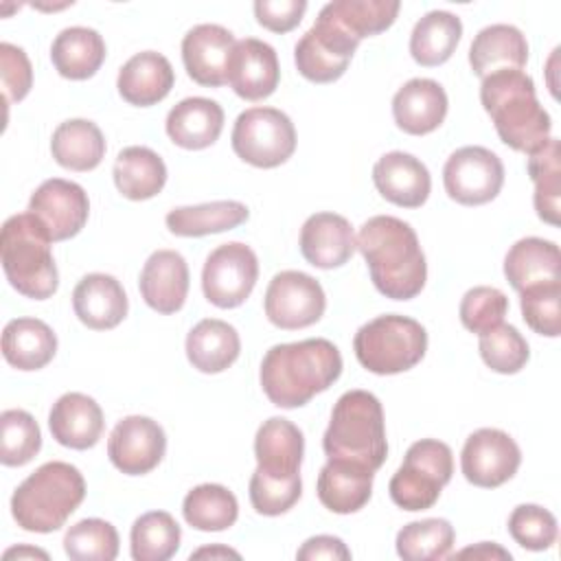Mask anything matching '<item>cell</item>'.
<instances>
[{
	"mask_svg": "<svg viewBox=\"0 0 561 561\" xmlns=\"http://www.w3.org/2000/svg\"><path fill=\"white\" fill-rule=\"evenodd\" d=\"M373 285L392 300H410L427 280L425 254L414 228L392 215H375L362 224L357 239Z\"/></svg>",
	"mask_w": 561,
	"mask_h": 561,
	"instance_id": "obj_1",
	"label": "cell"
},
{
	"mask_svg": "<svg viewBox=\"0 0 561 561\" xmlns=\"http://www.w3.org/2000/svg\"><path fill=\"white\" fill-rule=\"evenodd\" d=\"M342 375V355L324 337L272 346L261 362V388L276 408H300Z\"/></svg>",
	"mask_w": 561,
	"mask_h": 561,
	"instance_id": "obj_2",
	"label": "cell"
},
{
	"mask_svg": "<svg viewBox=\"0 0 561 561\" xmlns=\"http://www.w3.org/2000/svg\"><path fill=\"white\" fill-rule=\"evenodd\" d=\"M480 103L504 145L535 153L550 138V116L539 105L535 83L524 70H497L482 79Z\"/></svg>",
	"mask_w": 561,
	"mask_h": 561,
	"instance_id": "obj_3",
	"label": "cell"
},
{
	"mask_svg": "<svg viewBox=\"0 0 561 561\" xmlns=\"http://www.w3.org/2000/svg\"><path fill=\"white\" fill-rule=\"evenodd\" d=\"M85 497L81 471L61 460L37 467L11 495V515L22 530L53 533L79 508Z\"/></svg>",
	"mask_w": 561,
	"mask_h": 561,
	"instance_id": "obj_4",
	"label": "cell"
},
{
	"mask_svg": "<svg viewBox=\"0 0 561 561\" xmlns=\"http://www.w3.org/2000/svg\"><path fill=\"white\" fill-rule=\"evenodd\" d=\"M327 458L348 460L377 471L388 456L386 423L379 399L368 390L344 392L322 436Z\"/></svg>",
	"mask_w": 561,
	"mask_h": 561,
	"instance_id": "obj_5",
	"label": "cell"
},
{
	"mask_svg": "<svg viewBox=\"0 0 561 561\" xmlns=\"http://www.w3.org/2000/svg\"><path fill=\"white\" fill-rule=\"evenodd\" d=\"M50 234L33 213H20L4 221L0 259L9 285L33 300L50 298L59 287L57 265L50 252Z\"/></svg>",
	"mask_w": 561,
	"mask_h": 561,
	"instance_id": "obj_6",
	"label": "cell"
},
{
	"mask_svg": "<svg viewBox=\"0 0 561 561\" xmlns=\"http://www.w3.org/2000/svg\"><path fill=\"white\" fill-rule=\"evenodd\" d=\"M357 362L375 375H397L414 368L427 351V333L408 316L388 313L362 324L353 337Z\"/></svg>",
	"mask_w": 561,
	"mask_h": 561,
	"instance_id": "obj_7",
	"label": "cell"
},
{
	"mask_svg": "<svg viewBox=\"0 0 561 561\" xmlns=\"http://www.w3.org/2000/svg\"><path fill=\"white\" fill-rule=\"evenodd\" d=\"M451 473L454 454L449 445L436 438H421L408 447L403 465L390 478L388 491L399 508L425 511L436 504Z\"/></svg>",
	"mask_w": 561,
	"mask_h": 561,
	"instance_id": "obj_8",
	"label": "cell"
},
{
	"mask_svg": "<svg viewBox=\"0 0 561 561\" xmlns=\"http://www.w3.org/2000/svg\"><path fill=\"white\" fill-rule=\"evenodd\" d=\"M232 151L248 164L274 169L296 151V129L291 118L276 107H250L241 112L232 127Z\"/></svg>",
	"mask_w": 561,
	"mask_h": 561,
	"instance_id": "obj_9",
	"label": "cell"
},
{
	"mask_svg": "<svg viewBox=\"0 0 561 561\" xmlns=\"http://www.w3.org/2000/svg\"><path fill=\"white\" fill-rule=\"evenodd\" d=\"M259 278V259L254 250L241 241L215 248L202 270V289L210 305L234 309L245 302Z\"/></svg>",
	"mask_w": 561,
	"mask_h": 561,
	"instance_id": "obj_10",
	"label": "cell"
},
{
	"mask_svg": "<svg viewBox=\"0 0 561 561\" xmlns=\"http://www.w3.org/2000/svg\"><path fill=\"white\" fill-rule=\"evenodd\" d=\"M357 46L359 39L324 13H318L316 24L298 39L294 61L307 81L331 83L346 72Z\"/></svg>",
	"mask_w": 561,
	"mask_h": 561,
	"instance_id": "obj_11",
	"label": "cell"
},
{
	"mask_svg": "<svg viewBox=\"0 0 561 561\" xmlns=\"http://www.w3.org/2000/svg\"><path fill=\"white\" fill-rule=\"evenodd\" d=\"M447 195L462 206H480L497 197L504 184V164L486 147L456 149L443 167Z\"/></svg>",
	"mask_w": 561,
	"mask_h": 561,
	"instance_id": "obj_12",
	"label": "cell"
},
{
	"mask_svg": "<svg viewBox=\"0 0 561 561\" xmlns=\"http://www.w3.org/2000/svg\"><path fill=\"white\" fill-rule=\"evenodd\" d=\"M263 305L265 316L274 327L294 331L311 327L322 318L327 296L313 276L298 270H285L270 280Z\"/></svg>",
	"mask_w": 561,
	"mask_h": 561,
	"instance_id": "obj_13",
	"label": "cell"
},
{
	"mask_svg": "<svg viewBox=\"0 0 561 561\" xmlns=\"http://www.w3.org/2000/svg\"><path fill=\"white\" fill-rule=\"evenodd\" d=\"M522 462L517 443L502 430L482 427L469 434L460 454V469L467 482L482 489H495L508 482Z\"/></svg>",
	"mask_w": 561,
	"mask_h": 561,
	"instance_id": "obj_14",
	"label": "cell"
},
{
	"mask_svg": "<svg viewBox=\"0 0 561 561\" xmlns=\"http://www.w3.org/2000/svg\"><path fill=\"white\" fill-rule=\"evenodd\" d=\"M167 451V436L158 421L149 416H125L118 421L107 440L112 465L127 476L153 471Z\"/></svg>",
	"mask_w": 561,
	"mask_h": 561,
	"instance_id": "obj_15",
	"label": "cell"
},
{
	"mask_svg": "<svg viewBox=\"0 0 561 561\" xmlns=\"http://www.w3.org/2000/svg\"><path fill=\"white\" fill-rule=\"evenodd\" d=\"M28 213L44 224L53 241H66L83 230L90 215V199L77 182L50 178L33 191Z\"/></svg>",
	"mask_w": 561,
	"mask_h": 561,
	"instance_id": "obj_16",
	"label": "cell"
},
{
	"mask_svg": "<svg viewBox=\"0 0 561 561\" xmlns=\"http://www.w3.org/2000/svg\"><path fill=\"white\" fill-rule=\"evenodd\" d=\"M280 79L276 50L256 37L239 39L228 61L226 83L245 101H261L274 94Z\"/></svg>",
	"mask_w": 561,
	"mask_h": 561,
	"instance_id": "obj_17",
	"label": "cell"
},
{
	"mask_svg": "<svg viewBox=\"0 0 561 561\" xmlns=\"http://www.w3.org/2000/svg\"><path fill=\"white\" fill-rule=\"evenodd\" d=\"M234 44V35L219 24L193 26L182 39V61L188 77L199 85H224Z\"/></svg>",
	"mask_w": 561,
	"mask_h": 561,
	"instance_id": "obj_18",
	"label": "cell"
},
{
	"mask_svg": "<svg viewBox=\"0 0 561 561\" xmlns=\"http://www.w3.org/2000/svg\"><path fill=\"white\" fill-rule=\"evenodd\" d=\"M305 438L298 425L283 416L263 421L254 436L256 471L274 480L300 478Z\"/></svg>",
	"mask_w": 561,
	"mask_h": 561,
	"instance_id": "obj_19",
	"label": "cell"
},
{
	"mask_svg": "<svg viewBox=\"0 0 561 561\" xmlns=\"http://www.w3.org/2000/svg\"><path fill=\"white\" fill-rule=\"evenodd\" d=\"M373 182L383 199L401 208L423 206L432 191L427 167L405 151L381 156L373 167Z\"/></svg>",
	"mask_w": 561,
	"mask_h": 561,
	"instance_id": "obj_20",
	"label": "cell"
},
{
	"mask_svg": "<svg viewBox=\"0 0 561 561\" xmlns=\"http://www.w3.org/2000/svg\"><path fill=\"white\" fill-rule=\"evenodd\" d=\"M142 300L158 313H175L188 294V265L175 250H156L142 265L138 278Z\"/></svg>",
	"mask_w": 561,
	"mask_h": 561,
	"instance_id": "obj_21",
	"label": "cell"
},
{
	"mask_svg": "<svg viewBox=\"0 0 561 561\" xmlns=\"http://www.w3.org/2000/svg\"><path fill=\"white\" fill-rule=\"evenodd\" d=\"M298 243L305 261L320 270L342 267L357 248L348 219L335 213H316L307 217Z\"/></svg>",
	"mask_w": 561,
	"mask_h": 561,
	"instance_id": "obj_22",
	"label": "cell"
},
{
	"mask_svg": "<svg viewBox=\"0 0 561 561\" xmlns=\"http://www.w3.org/2000/svg\"><path fill=\"white\" fill-rule=\"evenodd\" d=\"M447 92L434 79H410L392 99V116L399 129L412 136H425L440 127L447 116Z\"/></svg>",
	"mask_w": 561,
	"mask_h": 561,
	"instance_id": "obj_23",
	"label": "cell"
},
{
	"mask_svg": "<svg viewBox=\"0 0 561 561\" xmlns=\"http://www.w3.org/2000/svg\"><path fill=\"white\" fill-rule=\"evenodd\" d=\"M48 427L59 445L70 449H90L103 434V410L83 392H66L53 403L48 412Z\"/></svg>",
	"mask_w": 561,
	"mask_h": 561,
	"instance_id": "obj_24",
	"label": "cell"
},
{
	"mask_svg": "<svg viewBox=\"0 0 561 561\" xmlns=\"http://www.w3.org/2000/svg\"><path fill=\"white\" fill-rule=\"evenodd\" d=\"M127 294L123 285L110 274H88L72 291L75 316L94 331L118 327L127 316Z\"/></svg>",
	"mask_w": 561,
	"mask_h": 561,
	"instance_id": "obj_25",
	"label": "cell"
},
{
	"mask_svg": "<svg viewBox=\"0 0 561 561\" xmlns=\"http://www.w3.org/2000/svg\"><path fill=\"white\" fill-rule=\"evenodd\" d=\"M173 83L175 72L171 68V61L156 50H142L129 57L118 70L116 79L118 94L129 105L138 107H149L167 99Z\"/></svg>",
	"mask_w": 561,
	"mask_h": 561,
	"instance_id": "obj_26",
	"label": "cell"
},
{
	"mask_svg": "<svg viewBox=\"0 0 561 561\" xmlns=\"http://www.w3.org/2000/svg\"><path fill=\"white\" fill-rule=\"evenodd\" d=\"M373 476L368 467L329 458L318 476V500L324 508L337 515L357 513L366 506L373 493Z\"/></svg>",
	"mask_w": 561,
	"mask_h": 561,
	"instance_id": "obj_27",
	"label": "cell"
},
{
	"mask_svg": "<svg viewBox=\"0 0 561 561\" xmlns=\"http://www.w3.org/2000/svg\"><path fill=\"white\" fill-rule=\"evenodd\" d=\"M167 134L182 149H206L224 129V110L217 101L204 96L182 99L167 114Z\"/></svg>",
	"mask_w": 561,
	"mask_h": 561,
	"instance_id": "obj_28",
	"label": "cell"
},
{
	"mask_svg": "<svg viewBox=\"0 0 561 561\" xmlns=\"http://www.w3.org/2000/svg\"><path fill=\"white\" fill-rule=\"evenodd\" d=\"M528 59V42L513 24L484 26L471 42L469 64L480 79L497 70H522Z\"/></svg>",
	"mask_w": 561,
	"mask_h": 561,
	"instance_id": "obj_29",
	"label": "cell"
},
{
	"mask_svg": "<svg viewBox=\"0 0 561 561\" xmlns=\"http://www.w3.org/2000/svg\"><path fill=\"white\" fill-rule=\"evenodd\" d=\"M504 276L515 291L561 280L559 245L539 237L515 241L504 256Z\"/></svg>",
	"mask_w": 561,
	"mask_h": 561,
	"instance_id": "obj_30",
	"label": "cell"
},
{
	"mask_svg": "<svg viewBox=\"0 0 561 561\" xmlns=\"http://www.w3.org/2000/svg\"><path fill=\"white\" fill-rule=\"evenodd\" d=\"M241 353V340L232 324L206 318L199 320L186 335V357L193 368L206 375L224 373Z\"/></svg>",
	"mask_w": 561,
	"mask_h": 561,
	"instance_id": "obj_31",
	"label": "cell"
},
{
	"mask_svg": "<svg viewBox=\"0 0 561 561\" xmlns=\"http://www.w3.org/2000/svg\"><path fill=\"white\" fill-rule=\"evenodd\" d=\"M57 353V335L37 318H15L2 331V355L18 370H39Z\"/></svg>",
	"mask_w": 561,
	"mask_h": 561,
	"instance_id": "obj_32",
	"label": "cell"
},
{
	"mask_svg": "<svg viewBox=\"0 0 561 561\" xmlns=\"http://www.w3.org/2000/svg\"><path fill=\"white\" fill-rule=\"evenodd\" d=\"M50 61L64 79H90L105 61V42L94 28L68 26L53 39Z\"/></svg>",
	"mask_w": 561,
	"mask_h": 561,
	"instance_id": "obj_33",
	"label": "cell"
},
{
	"mask_svg": "<svg viewBox=\"0 0 561 561\" xmlns=\"http://www.w3.org/2000/svg\"><path fill=\"white\" fill-rule=\"evenodd\" d=\"M114 184L127 199L142 202L156 197L167 184L164 160L149 147H125L114 160Z\"/></svg>",
	"mask_w": 561,
	"mask_h": 561,
	"instance_id": "obj_34",
	"label": "cell"
},
{
	"mask_svg": "<svg viewBox=\"0 0 561 561\" xmlns=\"http://www.w3.org/2000/svg\"><path fill=\"white\" fill-rule=\"evenodd\" d=\"M50 153L64 169L92 171L105 158V138L92 121L70 118L53 131Z\"/></svg>",
	"mask_w": 561,
	"mask_h": 561,
	"instance_id": "obj_35",
	"label": "cell"
},
{
	"mask_svg": "<svg viewBox=\"0 0 561 561\" xmlns=\"http://www.w3.org/2000/svg\"><path fill=\"white\" fill-rule=\"evenodd\" d=\"M250 210L234 199H219L197 206H178L167 215V228L175 237H206L245 224Z\"/></svg>",
	"mask_w": 561,
	"mask_h": 561,
	"instance_id": "obj_36",
	"label": "cell"
},
{
	"mask_svg": "<svg viewBox=\"0 0 561 561\" xmlns=\"http://www.w3.org/2000/svg\"><path fill=\"white\" fill-rule=\"evenodd\" d=\"M462 37V22L449 11H430L412 28L410 55L419 66L445 64Z\"/></svg>",
	"mask_w": 561,
	"mask_h": 561,
	"instance_id": "obj_37",
	"label": "cell"
},
{
	"mask_svg": "<svg viewBox=\"0 0 561 561\" xmlns=\"http://www.w3.org/2000/svg\"><path fill=\"white\" fill-rule=\"evenodd\" d=\"M182 513L188 526L204 533H219L234 526L239 502L234 493L221 484H199L186 493Z\"/></svg>",
	"mask_w": 561,
	"mask_h": 561,
	"instance_id": "obj_38",
	"label": "cell"
},
{
	"mask_svg": "<svg viewBox=\"0 0 561 561\" xmlns=\"http://www.w3.org/2000/svg\"><path fill=\"white\" fill-rule=\"evenodd\" d=\"M528 175L535 184V210L541 221L559 226V197H561V145L548 138L543 147L528 156Z\"/></svg>",
	"mask_w": 561,
	"mask_h": 561,
	"instance_id": "obj_39",
	"label": "cell"
},
{
	"mask_svg": "<svg viewBox=\"0 0 561 561\" xmlns=\"http://www.w3.org/2000/svg\"><path fill=\"white\" fill-rule=\"evenodd\" d=\"M399 9L401 4L397 0H335L320 11L362 42L390 28Z\"/></svg>",
	"mask_w": 561,
	"mask_h": 561,
	"instance_id": "obj_40",
	"label": "cell"
},
{
	"mask_svg": "<svg viewBox=\"0 0 561 561\" xmlns=\"http://www.w3.org/2000/svg\"><path fill=\"white\" fill-rule=\"evenodd\" d=\"M182 530L171 513L151 511L140 515L129 533L134 561H167L180 548Z\"/></svg>",
	"mask_w": 561,
	"mask_h": 561,
	"instance_id": "obj_41",
	"label": "cell"
},
{
	"mask_svg": "<svg viewBox=\"0 0 561 561\" xmlns=\"http://www.w3.org/2000/svg\"><path fill=\"white\" fill-rule=\"evenodd\" d=\"M456 541L454 526L440 517L410 522L397 533V554L403 561L447 559Z\"/></svg>",
	"mask_w": 561,
	"mask_h": 561,
	"instance_id": "obj_42",
	"label": "cell"
},
{
	"mask_svg": "<svg viewBox=\"0 0 561 561\" xmlns=\"http://www.w3.org/2000/svg\"><path fill=\"white\" fill-rule=\"evenodd\" d=\"M64 550L72 561H114L118 554V533L110 522L88 517L66 530Z\"/></svg>",
	"mask_w": 561,
	"mask_h": 561,
	"instance_id": "obj_43",
	"label": "cell"
},
{
	"mask_svg": "<svg viewBox=\"0 0 561 561\" xmlns=\"http://www.w3.org/2000/svg\"><path fill=\"white\" fill-rule=\"evenodd\" d=\"M39 447V425L26 410H4L0 414V460L4 467H22L31 462Z\"/></svg>",
	"mask_w": 561,
	"mask_h": 561,
	"instance_id": "obj_44",
	"label": "cell"
},
{
	"mask_svg": "<svg viewBox=\"0 0 561 561\" xmlns=\"http://www.w3.org/2000/svg\"><path fill=\"white\" fill-rule=\"evenodd\" d=\"M478 348L482 362L500 375L519 373L530 357L528 342L513 324H497L495 329L482 333Z\"/></svg>",
	"mask_w": 561,
	"mask_h": 561,
	"instance_id": "obj_45",
	"label": "cell"
},
{
	"mask_svg": "<svg viewBox=\"0 0 561 561\" xmlns=\"http://www.w3.org/2000/svg\"><path fill=\"white\" fill-rule=\"evenodd\" d=\"M519 307L522 318L535 333L546 337L561 333V280L519 291Z\"/></svg>",
	"mask_w": 561,
	"mask_h": 561,
	"instance_id": "obj_46",
	"label": "cell"
},
{
	"mask_svg": "<svg viewBox=\"0 0 561 561\" xmlns=\"http://www.w3.org/2000/svg\"><path fill=\"white\" fill-rule=\"evenodd\" d=\"M511 537L526 550H548L559 535L554 515L537 504H519L508 517Z\"/></svg>",
	"mask_w": 561,
	"mask_h": 561,
	"instance_id": "obj_47",
	"label": "cell"
},
{
	"mask_svg": "<svg viewBox=\"0 0 561 561\" xmlns=\"http://www.w3.org/2000/svg\"><path fill=\"white\" fill-rule=\"evenodd\" d=\"M508 311V298L497 287H471L460 300V322L471 333H486L502 324Z\"/></svg>",
	"mask_w": 561,
	"mask_h": 561,
	"instance_id": "obj_48",
	"label": "cell"
},
{
	"mask_svg": "<svg viewBox=\"0 0 561 561\" xmlns=\"http://www.w3.org/2000/svg\"><path fill=\"white\" fill-rule=\"evenodd\" d=\"M300 493H302L300 478L274 480L259 471H254L250 478V502L259 515L276 517L287 513L300 500Z\"/></svg>",
	"mask_w": 561,
	"mask_h": 561,
	"instance_id": "obj_49",
	"label": "cell"
},
{
	"mask_svg": "<svg viewBox=\"0 0 561 561\" xmlns=\"http://www.w3.org/2000/svg\"><path fill=\"white\" fill-rule=\"evenodd\" d=\"M0 77H2V94L4 103L22 101L33 85V68L26 53L9 42L0 44Z\"/></svg>",
	"mask_w": 561,
	"mask_h": 561,
	"instance_id": "obj_50",
	"label": "cell"
},
{
	"mask_svg": "<svg viewBox=\"0 0 561 561\" xmlns=\"http://www.w3.org/2000/svg\"><path fill=\"white\" fill-rule=\"evenodd\" d=\"M307 11L305 0H256V22L272 33H287L296 28Z\"/></svg>",
	"mask_w": 561,
	"mask_h": 561,
	"instance_id": "obj_51",
	"label": "cell"
},
{
	"mask_svg": "<svg viewBox=\"0 0 561 561\" xmlns=\"http://www.w3.org/2000/svg\"><path fill=\"white\" fill-rule=\"evenodd\" d=\"M296 559L300 561H318V559H331V561H348L351 559V550L346 548V543L340 537L333 535H316L311 539H307L298 552Z\"/></svg>",
	"mask_w": 561,
	"mask_h": 561,
	"instance_id": "obj_52",
	"label": "cell"
},
{
	"mask_svg": "<svg viewBox=\"0 0 561 561\" xmlns=\"http://www.w3.org/2000/svg\"><path fill=\"white\" fill-rule=\"evenodd\" d=\"M458 559H465V557H473V559H511V552L500 548L497 543H489V541H482L478 546H471V548H465L460 552H456Z\"/></svg>",
	"mask_w": 561,
	"mask_h": 561,
	"instance_id": "obj_53",
	"label": "cell"
},
{
	"mask_svg": "<svg viewBox=\"0 0 561 561\" xmlns=\"http://www.w3.org/2000/svg\"><path fill=\"white\" fill-rule=\"evenodd\" d=\"M202 557H210V559H215V557H234V559H239L241 554H239L237 550H230V548H224V546L199 548V550H195V552L191 554V559H202Z\"/></svg>",
	"mask_w": 561,
	"mask_h": 561,
	"instance_id": "obj_54",
	"label": "cell"
},
{
	"mask_svg": "<svg viewBox=\"0 0 561 561\" xmlns=\"http://www.w3.org/2000/svg\"><path fill=\"white\" fill-rule=\"evenodd\" d=\"M4 559H11V557H18V559H24V557H39V559H48V554L39 548H28V546H18V548H9L4 554Z\"/></svg>",
	"mask_w": 561,
	"mask_h": 561,
	"instance_id": "obj_55",
	"label": "cell"
}]
</instances>
